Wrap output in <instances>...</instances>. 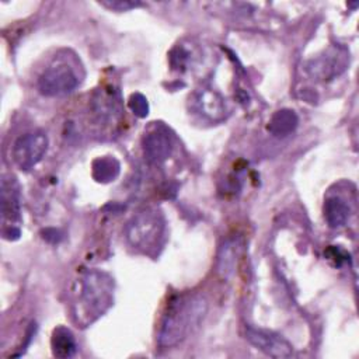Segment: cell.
Listing matches in <instances>:
<instances>
[{"mask_svg":"<svg viewBox=\"0 0 359 359\" xmlns=\"http://www.w3.org/2000/svg\"><path fill=\"white\" fill-rule=\"evenodd\" d=\"M72 311L74 320L81 327L97 321L112 306L114 280L97 269L84 272L73 285Z\"/></svg>","mask_w":359,"mask_h":359,"instance_id":"cell-1","label":"cell"},{"mask_svg":"<svg viewBox=\"0 0 359 359\" xmlns=\"http://www.w3.org/2000/svg\"><path fill=\"white\" fill-rule=\"evenodd\" d=\"M208 311V302L201 294H182L172 299L163 316L158 345L172 348L198 328Z\"/></svg>","mask_w":359,"mask_h":359,"instance_id":"cell-2","label":"cell"},{"mask_svg":"<svg viewBox=\"0 0 359 359\" xmlns=\"http://www.w3.org/2000/svg\"><path fill=\"white\" fill-rule=\"evenodd\" d=\"M126 240L139 252L154 254L163 244L165 220L160 210L149 208L136 213L126 224Z\"/></svg>","mask_w":359,"mask_h":359,"instance_id":"cell-3","label":"cell"},{"mask_svg":"<svg viewBox=\"0 0 359 359\" xmlns=\"http://www.w3.org/2000/svg\"><path fill=\"white\" fill-rule=\"evenodd\" d=\"M80 84L74 69L65 63H53L46 67L38 79V90L45 97H62L73 93Z\"/></svg>","mask_w":359,"mask_h":359,"instance_id":"cell-4","label":"cell"},{"mask_svg":"<svg viewBox=\"0 0 359 359\" xmlns=\"http://www.w3.org/2000/svg\"><path fill=\"white\" fill-rule=\"evenodd\" d=\"M48 136L42 130L24 133L13 144V161L20 170L29 171L43 158L48 150Z\"/></svg>","mask_w":359,"mask_h":359,"instance_id":"cell-5","label":"cell"},{"mask_svg":"<svg viewBox=\"0 0 359 359\" xmlns=\"http://www.w3.org/2000/svg\"><path fill=\"white\" fill-rule=\"evenodd\" d=\"M20 187L15 178L11 175L1 180V220L3 236L7 240H15L20 237Z\"/></svg>","mask_w":359,"mask_h":359,"instance_id":"cell-6","label":"cell"},{"mask_svg":"<svg viewBox=\"0 0 359 359\" xmlns=\"http://www.w3.org/2000/svg\"><path fill=\"white\" fill-rule=\"evenodd\" d=\"M245 338L252 346H255L258 351L264 352L266 356L276 358V359L293 356L292 344L289 341H286L282 335L275 334L272 331L247 327Z\"/></svg>","mask_w":359,"mask_h":359,"instance_id":"cell-7","label":"cell"},{"mask_svg":"<svg viewBox=\"0 0 359 359\" xmlns=\"http://www.w3.org/2000/svg\"><path fill=\"white\" fill-rule=\"evenodd\" d=\"M348 52L342 48H332L327 50L323 56L313 59L307 70L313 77H318L320 80H330L338 74H341L348 66Z\"/></svg>","mask_w":359,"mask_h":359,"instance_id":"cell-8","label":"cell"},{"mask_svg":"<svg viewBox=\"0 0 359 359\" xmlns=\"http://www.w3.org/2000/svg\"><path fill=\"white\" fill-rule=\"evenodd\" d=\"M143 154L149 163L161 164L172 153L170 136L161 129H153L143 137Z\"/></svg>","mask_w":359,"mask_h":359,"instance_id":"cell-9","label":"cell"},{"mask_svg":"<svg viewBox=\"0 0 359 359\" xmlns=\"http://www.w3.org/2000/svg\"><path fill=\"white\" fill-rule=\"evenodd\" d=\"M195 104L201 114L209 116L210 119H222L226 112L223 97L212 88H203L198 91L195 97Z\"/></svg>","mask_w":359,"mask_h":359,"instance_id":"cell-10","label":"cell"},{"mask_svg":"<svg viewBox=\"0 0 359 359\" xmlns=\"http://www.w3.org/2000/svg\"><path fill=\"white\" fill-rule=\"evenodd\" d=\"M297 123H299V118L296 112L293 109L283 108L276 111L271 116L266 129L275 137H286L294 132V129L297 128Z\"/></svg>","mask_w":359,"mask_h":359,"instance_id":"cell-11","label":"cell"},{"mask_svg":"<svg viewBox=\"0 0 359 359\" xmlns=\"http://www.w3.org/2000/svg\"><path fill=\"white\" fill-rule=\"evenodd\" d=\"M50 346H52V353L56 358H72L76 351H77V344L74 339L73 332L66 328V327H56L52 332L50 338Z\"/></svg>","mask_w":359,"mask_h":359,"instance_id":"cell-12","label":"cell"},{"mask_svg":"<svg viewBox=\"0 0 359 359\" xmlns=\"http://www.w3.org/2000/svg\"><path fill=\"white\" fill-rule=\"evenodd\" d=\"M349 206L339 196H330L324 202V217L330 227L339 229L346 224L349 219Z\"/></svg>","mask_w":359,"mask_h":359,"instance_id":"cell-13","label":"cell"},{"mask_svg":"<svg viewBox=\"0 0 359 359\" xmlns=\"http://www.w3.org/2000/svg\"><path fill=\"white\" fill-rule=\"evenodd\" d=\"M238 251H240V247L236 240H227L222 245L217 257V272L223 278H227L234 271Z\"/></svg>","mask_w":359,"mask_h":359,"instance_id":"cell-14","label":"cell"},{"mask_svg":"<svg viewBox=\"0 0 359 359\" xmlns=\"http://www.w3.org/2000/svg\"><path fill=\"white\" fill-rule=\"evenodd\" d=\"M119 172V163L114 157H98L93 161V177L98 182H109L116 178Z\"/></svg>","mask_w":359,"mask_h":359,"instance_id":"cell-15","label":"cell"},{"mask_svg":"<svg viewBox=\"0 0 359 359\" xmlns=\"http://www.w3.org/2000/svg\"><path fill=\"white\" fill-rule=\"evenodd\" d=\"M128 105L130 108V111L139 116V118H144L149 114V104L144 95H142L140 93H135L129 97Z\"/></svg>","mask_w":359,"mask_h":359,"instance_id":"cell-16","label":"cell"},{"mask_svg":"<svg viewBox=\"0 0 359 359\" xmlns=\"http://www.w3.org/2000/svg\"><path fill=\"white\" fill-rule=\"evenodd\" d=\"M101 6L109 8V10H116V11H128L130 8H136L142 6L139 1H128V0H112V1H101Z\"/></svg>","mask_w":359,"mask_h":359,"instance_id":"cell-17","label":"cell"}]
</instances>
